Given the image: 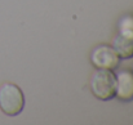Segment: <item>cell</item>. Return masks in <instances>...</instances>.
<instances>
[{"instance_id": "obj_4", "label": "cell", "mask_w": 133, "mask_h": 125, "mask_svg": "<svg viewBox=\"0 0 133 125\" xmlns=\"http://www.w3.org/2000/svg\"><path fill=\"white\" fill-rule=\"evenodd\" d=\"M90 59H92V63L97 68L112 71L118 67L120 57L118 55V53L115 52L114 48L107 46V45H101V46H97L92 52Z\"/></svg>"}, {"instance_id": "obj_5", "label": "cell", "mask_w": 133, "mask_h": 125, "mask_svg": "<svg viewBox=\"0 0 133 125\" xmlns=\"http://www.w3.org/2000/svg\"><path fill=\"white\" fill-rule=\"evenodd\" d=\"M115 95L124 102L133 99V72L132 71H120L116 75V92Z\"/></svg>"}, {"instance_id": "obj_3", "label": "cell", "mask_w": 133, "mask_h": 125, "mask_svg": "<svg viewBox=\"0 0 133 125\" xmlns=\"http://www.w3.org/2000/svg\"><path fill=\"white\" fill-rule=\"evenodd\" d=\"M115 52L120 58L133 57V18L125 17L119 23V35L112 44Z\"/></svg>"}, {"instance_id": "obj_1", "label": "cell", "mask_w": 133, "mask_h": 125, "mask_svg": "<svg viewBox=\"0 0 133 125\" xmlns=\"http://www.w3.org/2000/svg\"><path fill=\"white\" fill-rule=\"evenodd\" d=\"M90 90L94 97L101 101L114 98L116 92V76L111 70L97 68L90 78Z\"/></svg>"}, {"instance_id": "obj_2", "label": "cell", "mask_w": 133, "mask_h": 125, "mask_svg": "<svg viewBox=\"0 0 133 125\" xmlns=\"http://www.w3.org/2000/svg\"><path fill=\"white\" fill-rule=\"evenodd\" d=\"M25 107V95L16 84L5 83L0 86V108L8 116L18 115Z\"/></svg>"}]
</instances>
